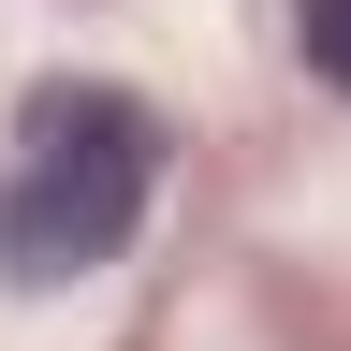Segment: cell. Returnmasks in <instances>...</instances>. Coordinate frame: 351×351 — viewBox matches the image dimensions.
Wrapping results in <instances>:
<instances>
[{
  "instance_id": "cell-1",
  "label": "cell",
  "mask_w": 351,
  "mask_h": 351,
  "mask_svg": "<svg viewBox=\"0 0 351 351\" xmlns=\"http://www.w3.org/2000/svg\"><path fill=\"white\" fill-rule=\"evenodd\" d=\"M147 176H161V132H147V103H132V88H103V73L29 88L15 161H0V263H15L29 293H59V278H88V263H117L132 219H147Z\"/></svg>"
},
{
  "instance_id": "cell-2",
  "label": "cell",
  "mask_w": 351,
  "mask_h": 351,
  "mask_svg": "<svg viewBox=\"0 0 351 351\" xmlns=\"http://www.w3.org/2000/svg\"><path fill=\"white\" fill-rule=\"evenodd\" d=\"M293 44H307L322 88H351V0H293Z\"/></svg>"
}]
</instances>
